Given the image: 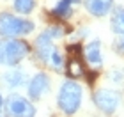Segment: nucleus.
Instances as JSON below:
<instances>
[{
    "label": "nucleus",
    "mask_w": 124,
    "mask_h": 117,
    "mask_svg": "<svg viewBox=\"0 0 124 117\" xmlns=\"http://www.w3.org/2000/svg\"><path fill=\"white\" fill-rule=\"evenodd\" d=\"M46 64H48L52 69H55V71H62V68H64V57H62V53L59 52L57 48H55L53 52H52V55L48 57Z\"/></svg>",
    "instance_id": "nucleus-12"
},
{
    "label": "nucleus",
    "mask_w": 124,
    "mask_h": 117,
    "mask_svg": "<svg viewBox=\"0 0 124 117\" xmlns=\"http://www.w3.org/2000/svg\"><path fill=\"white\" fill-rule=\"evenodd\" d=\"M30 52L29 43L23 39H5L4 41V53H5V66L14 68L20 64Z\"/></svg>",
    "instance_id": "nucleus-4"
},
{
    "label": "nucleus",
    "mask_w": 124,
    "mask_h": 117,
    "mask_svg": "<svg viewBox=\"0 0 124 117\" xmlns=\"http://www.w3.org/2000/svg\"><path fill=\"white\" fill-rule=\"evenodd\" d=\"M69 2H71V4H76V2H80V0H69Z\"/></svg>",
    "instance_id": "nucleus-18"
},
{
    "label": "nucleus",
    "mask_w": 124,
    "mask_h": 117,
    "mask_svg": "<svg viewBox=\"0 0 124 117\" xmlns=\"http://www.w3.org/2000/svg\"><path fill=\"white\" fill-rule=\"evenodd\" d=\"M2 108H4V99H2V96H0V117H2Z\"/></svg>",
    "instance_id": "nucleus-17"
},
{
    "label": "nucleus",
    "mask_w": 124,
    "mask_h": 117,
    "mask_svg": "<svg viewBox=\"0 0 124 117\" xmlns=\"http://www.w3.org/2000/svg\"><path fill=\"white\" fill-rule=\"evenodd\" d=\"M114 48L117 53H124V36H119L114 43Z\"/></svg>",
    "instance_id": "nucleus-15"
},
{
    "label": "nucleus",
    "mask_w": 124,
    "mask_h": 117,
    "mask_svg": "<svg viewBox=\"0 0 124 117\" xmlns=\"http://www.w3.org/2000/svg\"><path fill=\"white\" fill-rule=\"evenodd\" d=\"M83 57L89 62L91 68H101L103 66V53H101V41L94 39V41L87 43L83 48Z\"/></svg>",
    "instance_id": "nucleus-7"
},
{
    "label": "nucleus",
    "mask_w": 124,
    "mask_h": 117,
    "mask_svg": "<svg viewBox=\"0 0 124 117\" xmlns=\"http://www.w3.org/2000/svg\"><path fill=\"white\" fill-rule=\"evenodd\" d=\"M27 92L32 101H37L50 92V78L46 73H36L27 83Z\"/></svg>",
    "instance_id": "nucleus-6"
},
{
    "label": "nucleus",
    "mask_w": 124,
    "mask_h": 117,
    "mask_svg": "<svg viewBox=\"0 0 124 117\" xmlns=\"http://www.w3.org/2000/svg\"><path fill=\"white\" fill-rule=\"evenodd\" d=\"M34 21L18 18L11 13L0 14V36L7 39H18V36H27L34 30Z\"/></svg>",
    "instance_id": "nucleus-2"
},
{
    "label": "nucleus",
    "mask_w": 124,
    "mask_h": 117,
    "mask_svg": "<svg viewBox=\"0 0 124 117\" xmlns=\"http://www.w3.org/2000/svg\"><path fill=\"white\" fill-rule=\"evenodd\" d=\"M0 66H5V53H4V41L0 39Z\"/></svg>",
    "instance_id": "nucleus-16"
},
{
    "label": "nucleus",
    "mask_w": 124,
    "mask_h": 117,
    "mask_svg": "<svg viewBox=\"0 0 124 117\" xmlns=\"http://www.w3.org/2000/svg\"><path fill=\"white\" fill-rule=\"evenodd\" d=\"M52 13L57 18H67L71 14V2L69 0H60V2H57V5L53 7Z\"/></svg>",
    "instance_id": "nucleus-13"
},
{
    "label": "nucleus",
    "mask_w": 124,
    "mask_h": 117,
    "mask_svg": "<svg viewBox=\"0 0 124 117\" xmlns=\"http://www.w3.org/2000/svg\"><path fill=\"white\" fill-rule=\"evenodd\" d=\"M110 27L117 36H124V7H115L112 13Z\"/></svg>",
    "instance_id": "nucleus-10"
},
{
    "label": "nucleus",
    "mask_w": 124,
    "mask_h": 117,
    "mask_svg": "<svg viewBox=\"0 0 124 117\" xmlns=\"http://www.w3.org/2000/svg\"><path fill=\"white\" fill-rule=\"evenodd\" d=\"M82 99H83L82 85L75 80H66L59 89L57 107L60 108V112H64L66 115H73V114H76L78 110H80Z\"/></svg>",
    "instance_id": "nucleus-1"
},
{
    "label": "nucleus",
    "mask_w": 124,
    "mask_h": 117,
    "mask_svg": "<svg viewBox=\"0 0 124 117\" xmlns=\"http://www.w3.org/2000/svg\"><path fill=\"white\" fill-rule=\"evenodd\" d=\"M14 4V11L20 14H29L36 7V0H13Z\"/></svg>",
    "instance_id": "nucleus-11"
},
{
    "label": "nucleus",
    "mask_w": 124,
    "mask_h": 117,
    "mask_svg": "<svg viewBox=\"0 0 124 117\" xmlns=\"http://www.w3.org/2000/svg\"><path fill=\"white\" fill-rule=\"evenodd\" d=\"M92 99H94V105L98 107V110H101L106 115L114 114L121 105V94L114 91V89H98L94 92Z\"/></svg>",
    "instance_id": "nucleus-5"
},
{
    "label": "nucleus",
    "mask_w": 124,
    "mask_h": 117,
    "mask_svg": "<svg viewBox=\"0 0 124 117\" xmlns=\"http://www.w3.org/2000/svg\"><path fill=\"white\" fill-rule=\"evenodd\" d=\"M5 117H36V107L18 92H11L4 101Z\"/></svg>",
    "instance_id": "nucleus-3"
},
{
    "label": "nucleus",
    "mask_w": 124,
    "mask_h": 117,
    "mask_svg": "<svg viewBox=\"0 0 124 117\" xmlns=\"http://www.w3.org/2000/svg\"><path fill=\"white\" fill-rule=\"evenodd\" d=\"M108 80H110L112 83H115V85H122V83H124V69H122V68H114V69H110Z\"/></svg>",
    "instance_id": "nucleus-14"
},
{
    "label": "nucleus",
    "mask_w": 124,
    "mask_h": 117,
    "mask_svg": "<svg viewBox=\"0 0 124 117\" xmlns=\"http://www.w3.org/2000/svg\"><path fill=\"white\" fill-rule=\"evenodd\" d=\"M4 83L7 85L9 89H18L21 85L27 83V73L21 68H11L9 71L4 73Z\"/></svg>",
    "instance_id": "nucleus-8"
},
{
    "label": "nucleus",
    "mask_w": 124,
    "mask_h": 117,
    "mask_svg": "<svg viewBox=\"0 0 124 117\" xmlns=\"http://www.w3.org/2000/svg\"><path fill=\"white\" fill-rule=\"evenodd\" d=\"M85 9L92 16L101 18L114 9V0H85Z\"/></svg>",
    "instance_id": "nucleus-9"
}]
</instances>
